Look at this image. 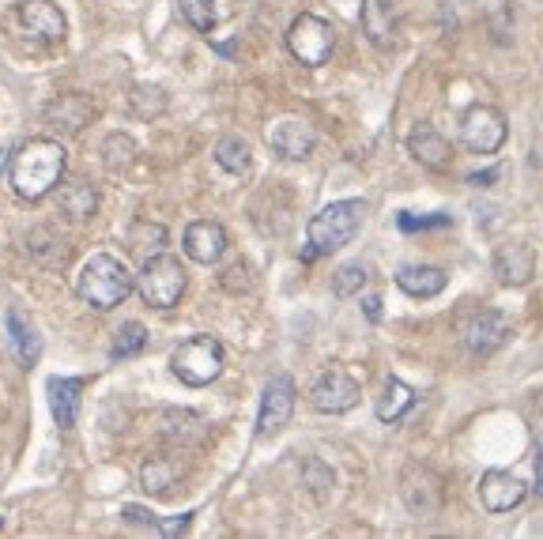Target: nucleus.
I'll use <instances>...</instances> for the list:
<instances>
[{
    "mask_svg": "<svg viewBox=\"0 0 543 539\" xmlns=\"http://www.w3.org/2000/svg\"><path fill=\"white\" fill-rule=\"evenodd\" d=\"M68 170V151L61 140H50V136H34L12 155V193L23 200V204H34L42 196H50L61 181H65Z\"/></svg>",
    "mask_w": 543,
    "mask_h": 539,
    "instance_id": "f257e3e1",
    "label": "nucleus"
},
{
    "mask_svg": "<svg viewBox=\"0 0 543 539\" xmlns=\"http://www.w3.org/2000/svg\"><path fill=\"white\" fill-rule=\"evenodd\" d=\"M362 215H366V200L359 196H351V200H332L325 204L321 212L310 219V227H306V238H310V249L302 253V261H317V257H325V253H336V249H344L362 227Z\"/></svg>",
    "mask_w": 543,
    "mask_h": 539,
    "instance_id": "f03ea898",
    "label": "nucleus"
},
{
    "mask_svg": "<svg viewBox=\"0 0 543 539\" xmlns=\"http://www.w3.org/2000/svg\"><path fill=\"white\" fill-rule=\"evenodd\" d=\"M129 291H132L129 268H125V261L110 257V253H95L80 268V276H76V294H80L91 310H114V306H121L129 298Z\"/></svg>",
    "mask_w": 543,
    "mask_h": 539,
    "instance_id": "7ed1b4c3",
    "label": "nucleus"
},
{
    "mask_svg": "<svg viewBox=\"0 0 543 539\" xmlns=\"http://www.w3.org/2000/svg\"><path fill=\"white\" fill-rule=\"evenodd\" d=\"M185 287H189V272H185L178 257H170V253L148 257L144 268H140V276H136V291H140V298L148 302L151 310H170V306H178Z\"/></svg>",
    "mask_w": 543,
    "mask_h": 539,
    "instance_id": "20e7f679",
    "label": "nucleus"
},
{
    "mask_svg": "<svg viewBox=\"0 0 543 539\" xmlns=\"http://www.w3.org/2000/svg\"><path fill=\"white\" fill-rule=\"evenodd\" d=\"M170 370H174V377H178L181 385H189V389L212 385L215 377L223 374V343L215 340V336H189L185 343L174 347Z\"/></svg>",
    "mask_w": 543,
    "mask_h": 539,
    "instance_id": "39448f33",
    "label": "nucleus"
},
{
    "mask_svg": "<svg viewBox=\"0 0 543 539\" xmlns=\"http://www.w3.org/2000/svg\"><path fill=\"white\" fill-rule=\"evenodd\" d=\"M287 49H291V57H295L298 65L321 68L332 57V49H336V27H332L329 19L306 12V16H298L287 27Z\"/></svg>",
    "mask_w": 543,
    "mask_h": 539,
    "instance_id": "423d86ee",
    "label": "nucleus"
},
{
    "mask_svg": "<svg viewBox=\"0 0 543 539\" xmlns=\"http://www.w3.org/2000/svg\"><path fill=\"white\" fill-rule=\"evenodd\" d=\"M506 136H510V125H506V114L491 106V102H476V106H468L461 117V140L468 151H476V155H494L498 147L506 144Z\"/></svg>",
    "mask_w": 543,
    "mask_h": 539,
    "instance_id": "0eeeda50",
    "label": "nucleus"
},
{
    "mask_svg": "<svg viewBox=\"0 0 543 539\" xmlns=\"http://www.w3.org/2000/svg\"><path fill=\"white\" fill-rule=\"evenodd\" d=\"M457 336H461L468 355H479V359H483V355H494L502 343L510 340L513 325H510V317L498 310H472L457 321Z\"/></svg>",
    "mask_w": 543,
    "mask_h": 539,
    "instance_id": "6e6552de",
    "label": "nucleus"
},
{
    "mask_svg": "<svg viewBox=\"0 0 543 539\" xmlns=\"http://www.w3.org/2000/svg\"><path fill=\"white\" fill-rule=\"evenodd\" d=\"M400 498H404V506H408L412 517L430 521V517L442 513L445 487L434 468H427V464H408V468L400 472Z\"/></svg>",
    "mask_w": 543,
    "mask_h": 539,
    "instance_id": "1a4fd4ad",
    "label": "nucleus"
},
{
    "mask_svg": "<svg viewBox=\"0 0 543 539\" xmlns=\"http://www.w3.org/2000/svg\"><path fill=\"white\" fill-rule=\"evenodd\" d=\"M298 404V389L291 374H272L261 396V415H257V438H276L283 426L291 423Z\"/></svg>",
    "mask_w": 543,
    "mask_h": 539,
    "instance_id": "9d476101",
    "label": "nucleus"
},
{
    "mask_svg": "<svg viewBox=\"0 0 543 539\" xmlns=\"http://www.w3.org/2000/svg\"><path fill=\"white\" fill-rule=\"evenodd\" d=\"M362 400V385L347 374V366H329L325 374L313 381L310 404L321 415H344Z\"/></svg>",
    "mask_w": 543,
    "mask_h": 539,
    "instance_id": "9b49d317",
    "label": "nucleus"
},
{
    "mask_svg": "<svg viewBox=\"0 0 543 539\" xmlns=\"http://www.w3.org/2000/svg\"><path fill=\"white\" fill-rule=\"evenodd\" d=\"M264 140H268V147L280 159L302 163V159H310L313 147H317V129H313L310 121H302V117H280L276 125H268Z\"/></svg>",
    "mask_w": 543,
    "mask_h": 539,
    "instance_id": "f8f14e48",
    "label": "nucleus"
},
{
    "mask_svg": "<svg viewBox=\"0 0 543 539\" xmlns=\"http://www.w3.org/2000/svg\"><path fill=\"white\" fill-rule=\"evenodd\" d=\"M16 16L19 23H23V31L34 34V38H42V42H50V46L65 42L68 19L53 0H19Z\"/></svg>",
    "mask_w": 543,
    "mask_h": 539,
    "instance_id": "ddd939ff",
    "label": "nucleus"
},
{
    "mask_svg": "<svg viewBox=\"0 0 543 539\" xmlns=\"http://www.w3.org/2000/svg\"><path fill=\"white\" fill-rule=\"evenodd\" d=\"M491 272L502 287H525L536 276V249L528 242H510L494 249Z\"/></svg>",
    "mask_w": 543,
    "mask_h": 539,
    "instance_id": "4468645a",
    "label": "nucleus"
},
{
    "mask_svg": "<svg viewBox=\"0 0 543 539\" xmlns=\"http://www.w3.org/2000/svg\"><path fill=\"white\" fill-rule=\"evenodd\" d=\"M525 483L517 479L513 472H502V468H491V472H483L479 479V502L491 509V513H510L525 502Z\"/></svg>",
    "mask_w": 543,
    "mask_h": 539,
    "instance_id": "2eb2a0df",
    "label": "nucleus"
},
{
    "mask_svg": "<svg viewBox=\"0 0 543 539\" xmlns=\"http://www.w3.org/2000/svg\"><path fill=\"white\" fill-rule=\"evenodd\" d=\"M227 230L212 223V219H197V223H189L185 227V253H189V261L197 264H219L223 261V253H227Z\"/></svg>",
    "mask_w": 543,
    "mask_h": 539,
    "instance_id": "dca6fc26",
    "label": "nucleus"
},
{
    "mask_svg": "<svg viewBox=\"0 0 543 539\" xmlns=\"http://www.w3.org/2000/svg\"><path fill=\"white\" fill-rule=\"evenodd\" d=\"M359 23H362V34H366V42H370V46H378V49L396 46V31H400V23H396L393 0H362Z\"/></svg>",
    "mask_w": 543,
    "mask_h": 539,
    "instance_id": "f3484780",
    "label": "nucleus"
},
{
    "mask_svg": "<svg viewBox=\"0 0 543 539\" xmlns=\"http://www.w3.org/2000/svg\"><path fill=\"white\" fill-rule=\"evenodd\" d=\"M91 117H95V102L80 91H72V95H61L53 98L50 106H46V125L57 132H83V125H91Z\"/></svg>",
    "mask_w": 543,
    "mask_h": 539,
    "instance_id": "a211bd4d",
    "label": "nucleus"
},
{
    "mask_svg": "<svg viewBox=\"0 0 543 539\" xmlns=\"http://www.w3.org/2000/svg\"><path fill=\"white\" fill-rule=\"evenodd\" d=\"M408 151H412L415 163H423L427 170H449V166H453V144H449L438 129H430V125L412 129Z\"/></svg>",
    "mask_w": 543,
    "mask_h": 539,
    "instance_id": "6ab92c4d",
    "label": "nucleus"
},
{
    "mask_svg": "<svg viewBox=\"0 0 543 539\" xmlns=\"http://www.w3.org/2000/svg\"><path fill=\"white\" fill-rule=\"evenodd\" d=\"M57 212L72 219V223H87L91 215L99 212V193H95V185L83 178H72V181H61L57 185Z\"/></svg>",
    "mask_w": 543,
    "mask_h": 539,
    "instance_id": "aec40b11",
    "label": "nucleus"
},
{
    "mask_svg": "<svg viewBox=\"0 0 543 539\" xmlns=\"http://www.w3.org/2000/svg\"><path fill=\"white\" fill-rule=\"evenodd\" d=\"M50 411L61 430H72L80 419V396H83V377H50Z\"/></svg>",
    "mask_w": 543,
    "mask_h": 539,
    "instance_id": "412c9836",
    "label": "nucleus"
},
{
    "mask_svg": "<svg viewBox=\"0 0 543 539\" xmlns=\"http://www.w3.org/2000/svg\"><path fill=\"white\" fill-rule=\"evenodd\" d=\"M445 283H449V276L434 264H404L396 272V287L412 298H434V294L445 291Z\"/></svg>",
    "mask_w": 543,
    "mask_h": 539,
    "instance_id": "4be33fe9",
    "label": "nucleus"
},
{
    "mask_svg": "<svg viewBox=\"0 0 543 539\" xmlns=\"http://www.w3.org/2000/svg\"><path fill=\"white\" fill-rule=\"evenodd\" d=\"M4 321H8V340H12L16 359L23 362V366H34V362H38V355H42V340H38L34 325L19 310H8V317H4Z\"/></svg>",
    "mask_w": 543,
    "mask_h": 539,
    "instance_id": "5701e85b",
    "label": "nucleus"
},
{
    "mask_svg": "<svg viewBox=\"0 0 543 539\" xmlns=\"http://www.w3.org/2000/svg\"><path fill=\"white\" fill-rule=\"evenodd\" d=\"M415 404V389L412 385H404L400 377H389L385 381V389H381L378 404H374V415H378L381 423H396V419H404L408 408Z\"/></svg>",
    "mask_w": 543,
    "mask_h": 539,
    "instance_id": "b1692460",
    "label": "nucleus"
},
{
    "mask_svg": "<svg viewBox=\"0 0 543 539\" xmlns=\"http://www.w3.org/2000/svg\"><path fill=\"white\" fill-rule=\"evenodd\" d=\"M181 479V460L178 457H151L140 468V487L148 494H170Z\"/></svg>",
    "mask_w": 543,
    "mask_h": 539,
    "instance_id": "393cba45",
    "label": "nucleus"
},
{
    "mask_svg": "<svg viewBox=\"0 0 543 539\" xmlns=\"http://www.w3.org/2000/svg\"><path fill=\"white\" fill-rule=\"evenodd\" d=\"M148 347V328L140 321H125V325L114 332V347H110V359H132Z\"/></svg>",
    "mask_w": 543,
    "mask_h": 539,
    "instance_id": "a878e982",
    "label": "nucleus"
},
{
    "mask_svg": "<svg viewBox=\"0 0 543 539\" xmlns=\"http://www.w3.org/2000/svg\"><path fill=\"white\" fill-rule=\"evenodd\" d=\"M163 245H166V227H159V223L140 219V223L129 230V249H132V253H140L144 261H148V257H155Z\"/></svg>",
    "mask_w": 543,
    "mask_h": 539,
    "instance_id": "bb28decb",
    "label": "nucleus"
},
{
    "mask_svg": "<svg viewBox=\"0 0 543 539\" xmlns=\"http://www.w3.org/2000/svg\"><path fill=\"white\" fill-rule=\"evenodd\" d=\"M215 163L223 166V170H231V174H246L249 170V144L242 136H223L219 144H215Z\"/></svg>",
    "mask_w": 543,
    "mask_h": 539,
    "instance_id": "cd10ccee",
    "label": "nucleus"
},
{
    "mask_svg": "<svg viewBox=\"0 0 543 539\" xmlns=\"http://www.w3.org/2000/svg\"><path fill=\"white\" fill-rule=\"evenodd\" d=\"M178 12L181 19L193 27V31L208 34L215 27V19H219V12H215V0H178Z\"/></svg>",
    "mask_w": 543,
    "mask_h": 539,
    "instance_id": "c85d7f7f",
    "label": "nucleus"
},
{
    "mask_svg": "<svg viewBox=\"0 0 543 539\" xmlns=\"http://www.w3.org/2000/svg\"><path fill=\"white\" fill-rule=\"evenodd\" d=\"M366 279H370V268L362 261L344 264V268L332 276V294H336V298H351V294H359L362 287H366Z\"/></svg>",
    "mask_w": 543,
    "mask_h": 539,
    "instance_id": "c756f323",
    "label": "nucleus"
},
{
    "mask_svg": "<svg viewBox=\"0 0 543 539\" xmlns=\"http://www.w3.org/2000/svg\"><path fill=\"white\" fill-rule=\"evenodd\" d=\"M453 219L449 215H412V212H400L396 215V227L404 230V234H415V230H434V227H449Z\"/></svg>",
    "mask_w": 543,
    "mask_h": 539,
    "instance_id": "7c9ffc66",
    "label": "nucleus"
},
{
    "mask_svg": "<svg viewBox=\"0 0 543 539\" xmlns=\"http://www.w3.org/2000/svg\"><path fill=\"white\" fill-rule=\"evenodd\" d=\"M121 517L129 524H140V528H151V532H159L163 528V521L155 517V513H148V509H140V506H125L121 509Z\"/></svg>",
    "mask_w": 543,
    "mask_h": 539,
    "instance_id": "2f4dec72",
    "label": "nucleus"
},
{
    "mask_svg": "<svg viewBox=\"0 0 543 539\" xmlns=\"http://www.w3.org/2000/svg\"><path fill=\"white\" fill-rule=\"evenodd\" d=\"M502 178V170L498 166H491V170H476V174H468V185H476V189H487L491 181Z\"/></svg>",
    "mask_w": 543,
    "mask_h": 539,
    "instance_id": "473e14b6",
    "label": "nucleus"
},
{
    "mask_svg": "<svg viewBox=\"0 0 543 539\" xmlns=\"http://www.w3.org/2000/svg\"><path fill=\"white\" fill-rule=\"evenodd\" d=\"M189 524H193V513H181V517H174V521H163L159 532H163V536H181Z\"/></svg>",
    "mask_w": 543,
    "mask_h": 539,
    "instance_id": "72a5a7b5",
    "label": "nucleus"
},
{
    "mask_svg": "<svg viewBox=\"0 0 543 539\" xmlns=\"http://www.w3.org/2000/svg\"><path fill=\"white\" fill-rule=\"evenodd\" d=\"M536 494H543V430L536 434Z\"/></svg>",
    "mask_w": 543,
    "mask_h": 539,
    "instance_id": "f704fd0d",
    "label": "nucleus"
},
{
    "mask_svg": "<svg viewBox=\"0 0 543 539\" xmlns=\"http://www.w3.org/2000/svg\"><path fill=\"white\" fill-rule=\"evenodd\" d=\"M362 310H366L370 321H381V298L378 294H366V298H362Z\"/></svg>",
    "mask_w": 543,
    "mask_h": 539,
    "instance_id": "c9c22d12",
    "label": "nucleus"
},
{
    "mask_svg": "<svg viewBox=\"0 0 543 539\" xmlns=\"http://www.w3.org/2000/svg\"><path fill=\"white\" fill-rule=\"evenodd\" d=\"M4 166H8V151H0V170H4Z\"/></svg>",
    "mask_w": 543,
    "mask_h": 539,
    "instance_id": "e433bc0d",
    "label": "nucleus"
},
{
    "mask_svg": "<svg viewBox=\"0 0 543 539\" xmlns=\"http://www.w3.org/2000/svg\"><path fill=\"white\" fill-rule=\"evenodd\" d=\"M0 528H4V517H0Z\"/></svg>",
    "mask_w": 543,
    "mask_h": 539,
    "instance_id": "4c0bfd02",
    "label": "nucleus"
}]
</instances>
